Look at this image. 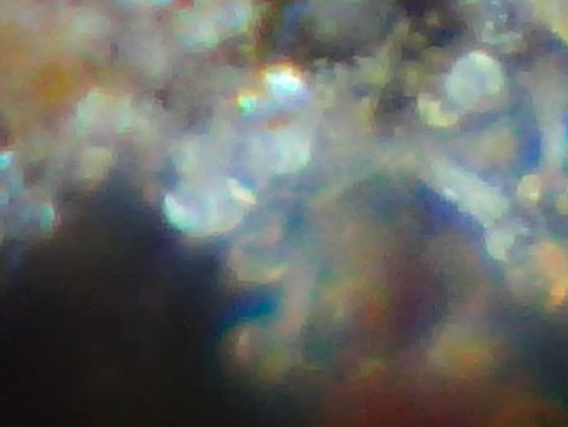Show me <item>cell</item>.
<instances>
[{"instance_id":"obj_3","label":"cell","mask_w":568,"mask_h":427,"mask_svg":"<svg viewBox=\"0 0 568 427\" xmlns=\"http://www.w3.org/2000/svg\"><path fill=\"white\" fill-rule=\"evenodd\" d=\"M517 232L513 228H498L488 233L487 250L491 257L507 261L516 244Z\"/></svg>"},{"instance_id":"obj_4","label":"cell","mask_w":568,"mask_h":427,"mask_svg":"<svg viewBox=\"0 0 568 427\" xmlns=\"http://www.w3.org/2000/svg\"><path fill=\"white\" fill-rule=\"evenodd\" d=\"M542 194V181L537 175L525 176L518 185V197L525 204H535Z\"/></svg>"},{"instance_id":"obj_5","label":"cell","mask_w":568,"mask_h":427,"mask_svg":"<svg viewBox=\"0 0 568 427\" xmlns=\"http://www.w3.org/2000/svg\"><path fill=\"white\" fill-rule=\"evenodd\" d=\"M554 203H556V209L562 213V215H568V181H564L559 184Z\"/></svg>"},{"instance_id":"obj_2","label":"cell","mask_w":568,"mask_h":427,"mask_svg":"<svg viewBox=\"0 0 568 427\" xmlns=\"http://www.w3.org/2000/svg\"><path fill=\"white\" fill-rule=\"evenodd\" d=\"M537 260L545 277H549L550 305L559 306L568 298V261L556 245L539 246Z\"/></svg>"},{"instance_id":"obj_1","label":"cell","mask_w":568,"mask_h":427,"mask_svg":"<svg viewBox=\"0 0 568 427\" xmlns=\"http://www.w3.org/2000/svg\"><path fill=\"white\" fill-rule=\"evenodd\" d=\"M436 183L443 194L481 222H494L507 210V200L480 179L455 169L436 171Z\"/></svg>"}]
</instances>
